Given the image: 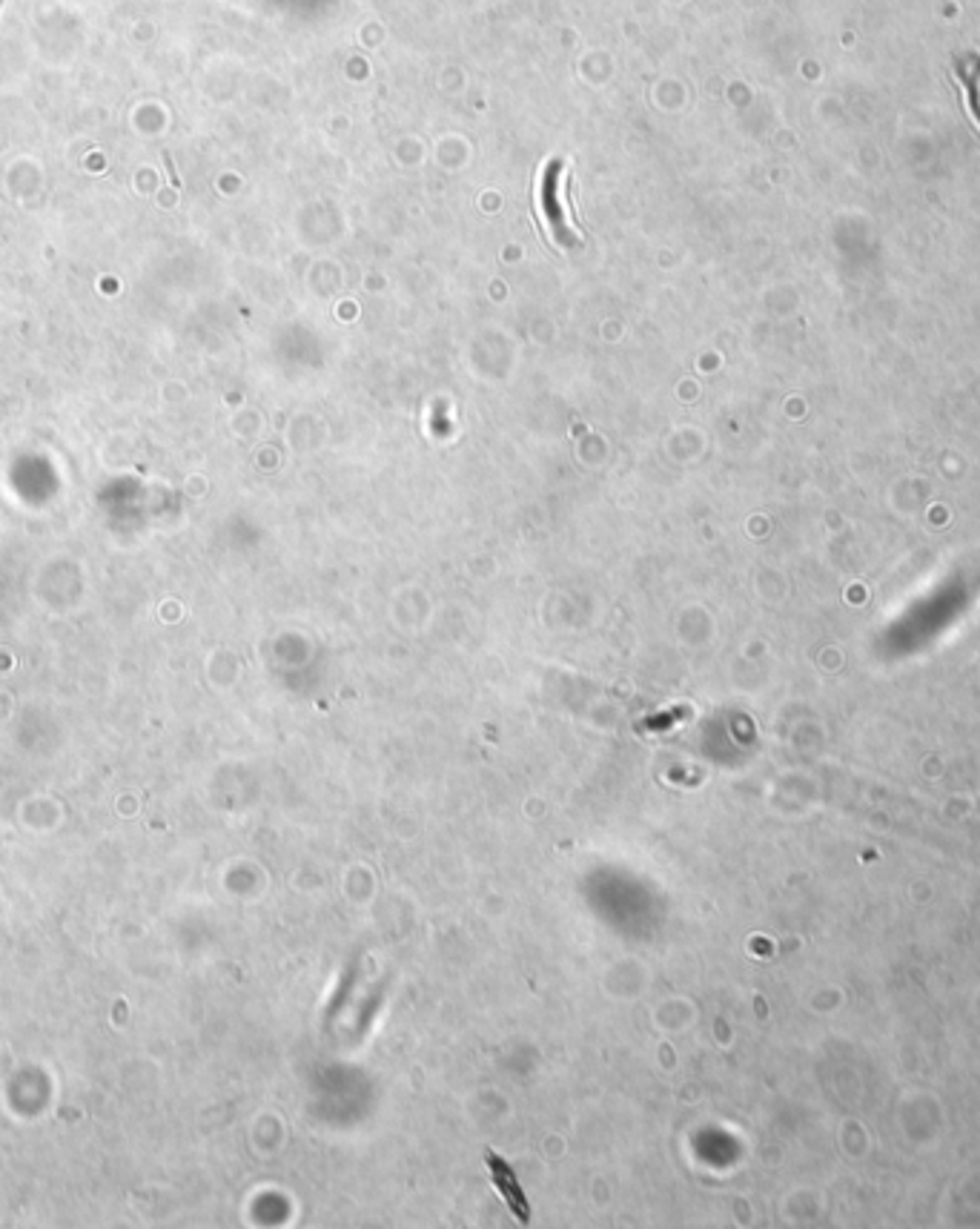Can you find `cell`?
<instances>
[{"label":"cell","instance_id":"7a4b0ae2","mask_svg":"<svg viewBox=\"0 0 980 1229\" xmlns=\"http://www.w3.org/2000/svg\"><path fill=\"white\" fill-rule=\"evenodd\" d=\"M485 1161H488L490 1175H493V1181H497L499 1192L505 1195L507 1206H511V1213H514L523 1224H528V1218H531V1209H528V1201H525L523 1189H519V1183H516L514 1173L507 1169V1164L499 1155H490V1152H488V1155H485Z\"/></svg>","mask_w":980,"mask_h":1229},{"label":"cell","instance_id":"6da1fadb","mask_svg":"<svg viewBox=\"0 0 980 1229\" xmlns=\"http://www.w3.org/2000/svg\"><path fill=\"white\" fill-rule=\"evenodd\" d=\"M542 195H545V198H542V207H545V216L547 221H551V227H554L556 238H565L571 207H568V176H565V169L559 161H554V167L547 172Z\"/></svg>","mask_w":980,"mask_h":1229}]
</instances>
